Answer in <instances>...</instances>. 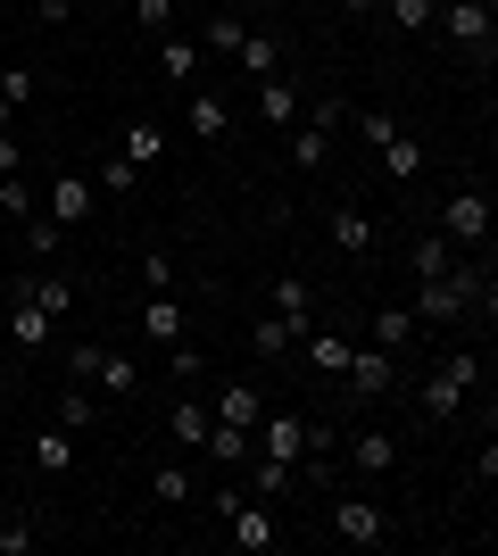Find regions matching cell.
<instances>
[{
  "label": "cell",
  "mask_w": 498,
  "mask_h": 556,
  "mask_svg": "<svg viewBox=\"0 0 498 556\" xmlns=\"http://www.w3.org/2000/svg\"><path fill=\"white\" fill-rule=\"evenodd\" d=\"M474 307H490V266H449V275H432L424 291H416V316L424 325H457V316H474Z\"/></svg>",
  "instance_id": "obj_1"
},
{
  "label": "cell",
  "mask_w": 498,
  "mask_h": 556,
  "mask_svg": "<svg viewBox=\"0 0 498 556\" xmlns=\"http://www.w3.org/2000/svg\"><path fill=\"white\" fill-rule=\"evenodd\" d=\"M482 382V349H457V357H440V366H432V382L416 399H424V416L432 424H449L457 407H465V391H474Z\"/></svg>",
  "instance_id": "obj_2"
},
{
  "label": "cell",
  "mask_w": 498,
  "mask_h": 556,
  "mask_svg": "<svg viewBox=\"0 0 498 556\" xmlns=\"http://www.w3.org/2000/svg\"><path fill=\"white\" fill-rule=\"evenodd\" d=\"M440 34H449L457 50H465V59H482V67H490V42H498V17H490V0H440Z\"/></svg>",
  "instance_id": "obj_3"
},
{
  "label": "cell",
  "mask_w": 498,
  "mask_h": 556,
  "mask_svg": "<svg viewBox=\"0 0 498 556\" xmlns=\"http://www.w3.org/2000/svg\"><path fill=\"white\" fill-rule=\"evenodd\" d=\"M225 540H233L241 556H266V548H283V523H274V498H241V507L225 515Z\"/></svg>",
  "instance_id": "obj_4"
},
{
  "label": "cell",
  "mask_w": 498,
  "mask_h": 556,
  "mask_svg": "<svg viewBox=\"0 0 498 556\" xmlns=\"http://www.w3.org/2000/svg\"><path fill=\"white\" fill-rule=\"evenodd\" d=\"M440 241H449V250H482V241H490V200H482V191H457L449 208H440Z\"/></svg>",
  "instance_id": "obj_5"
},
{
  "label": "cell",
  "mask_w": 498,
  "mask_h": 556,
  "mask_svg": "<svg viewBox=\"0 0 498 556\" xmlns=\"http://www.w3.org/2000/svg\"><path fill=\"white\" fill-rule=\"evenodd\" d=\"M341 382H349L357 399H382L391 382H399V357H391V349H374V341H357L349 366H341Z\"/></svg>",
  "instance_id": "obj_6"
},
{
  "label": "cell",
  "mask_w": 498,
  "mask_h": 556,
  "mask_svg": "<svg viewBox=\"0 0 498 556\" xmlns=\"http://www.w3.org/2000/svg\"><path fill=\"white\" fill-rule=\"evenodd\" d=\"M250 441H258V457H283V465H299V448H308V424L291 416V407H266V416L250 424Z\"/></svg>",
  "instance_id": "obj_7"
},
{
  "label": "cell",
  "mask_w": 498,
  "mask_h": 556,
  "mask_svg": "<svg viewBox=\"0 0 498 556\" xmlns=\"http://www.w3.org/2000/svg\"><path fill=\"white\" fill-rule=\"evenodd\" d=\"M332 532L349 540V548H382V540H391V515H382L374 498H341V507H332Z\"/></svg>",
  "instance_id": "obj_8"
},
{
  "label": "cell",
  "mask_w": 498,
  "mask_h": 556,
  "mask_svg": "<svg viewBox=\"0 0 498 556\" xmlns=\"http://www.w3.org/2000/svg\"><path fill=\"white\" fill-rule=\"evenodd\" d=\"M258 416H266V382H225V391H216V424H241V432H250Z\"/></svg>",
  "instance_id": "obj_9"
},
{
  "label": "cell",
  "mask_w": 498,
  "mask_h": 556,
  "mask_svg": "<svg viewBox=\"0 0 498 556\" xmlns=\"http://www.w3.org/2000/svg\"><path fill=\"white\" fill-rule=\"evenodd\" d=\"M42 200H50L42 216H59V225H67V232L84 225V216H92V184H84V175H59V184H50Z\"/></svg>",
  "instance_id": "obj_10"
},
{
  "label": "cell",
  "mask_w": 498,
  "mask_h": 556,
  "mask_svg": "<svg viewBox=\"0 0 498 556\" xmlns=\"http://www.w3.org/2000/svg\"><path fill=\"white\" fill-rule=\"evenodd\" d=\"M349 349H357L349 332H316V325L299 332V357H308L316 374H332V382H341V366H349Z\"/></svg>",
  "instance_id": "obj_11"
},
{
  "label": "cell",
  "mask_w": 498,
  "mask_h": 556,
  "mask_svg": "<svg viewBox=\"0 0 498 556\" xmlns=\"http://www.w3.org/2000/svg\"><path fill=\"white\" fill-rule=\"evenodd\" d=\"M158 75L166 84H200V42H191V34H158Z\"/></svg>",
  "instance_id": "obj_12"
},
{
  "label": "cell",
  "mask_w": 498,
  "mask_h": 556,
  "mask_svg": "<svg viewBox=\"0 0 498 556\" xmlns=\"http://www.w3.org/2000/svg\"><path fill=\"white\" fill-rule=\"evenodd\" d=\"M258 116L266 125H299V84H291V75H258Z\"/></svg>",
  "instance_id": "obj_13"
},
{
  "label": "cell",
  "mask_w": 498,
  "mask_h": 556,
  "mask_svg": "<svg viewBox=\"0 0 498 556\" xmlns=\"http://www.w3.org/2000/svg\"><path fill=\"white\" fill-rule=\"evenodd\" d=\"M299 332H308V325H291V316H258V325H250V357L274 366L283 349H299Z\"/></svg>",
  "instance_id": "obj_14"
},
{
  "label": "cell",
  "mask_w": 498,
  "mask_h": 556,
  "mask_svg": "<svg viewBox=\"0 0 498 556\" xmlns=\"http://www.w3.org/2000/svg\"><path fill=\"white\" fill-rule=\"evenodd\" d=\"M17 300H34L50 325H59V316L75 307V282H67V275H25V282H17Z\"/></svg>",
  "instance_id": "obj_15"
},
{
  "label": "cell",
  "mask_w": 498,
  "mask_h": 556,
  "mask_svg": "<svg viewBox=\"0 0 498 556\" xmlns=\"http://www.w3.org/2000/svg\"><path fill=\"white\" fill-rule=\"evenodd\" d=\"M241 34H250V25H241L233 9H216V17L200 25V34H191V42H200V59H233V50H241Z\"/></svg>",
  "instance_id": "obj_16"
},
{
  "label": "cell",
  "mask_w": 498,
  "mask_h": 556,
  "mask_svg": "<svg viewBox=\"0 0 498 556\" xmlns=\"http://www.w3.org/2000/svg\"><path fill=\"white\" fill-rule=\"evenodd\" d=\"M200 448H208L216 465H250V457H258V441H250L241 424H216V416H208V441H200Z\"/></svg>",
  "instance_id": "obj_17"
},
{
  "label": "cell",
  "mask_w": 498,
  "mask_h": 556,
  "mask_svg": "<svg viewBox=\"0 0 498 556\" xmlns=\"http://www.w3.org/2000/svg\"><path fill=\"white\" fill-rule=\"evenodd\" d=\"M382 175H391V184H416V175H424V141L391 134V141H382Z\"/></svg>",
  "instance_id": "obj_18"
},
{
  "label": "cell",
  "mask_w": 498,
  "mask_h": 556,
  "mask_svg": "<svg viewBox=\"0 0 498 556\" xmlns=\"http://www.w3.org/2000/svg\"><path fill=\"white\" fill-rule=\"evenodd\" d=\"M92 382H100V391H117V399H133V391H142V366H133V357H125V349H100V366H92Z\"/></svg>",
  "instance_id": "obj_19"
},
{
  "label": "cell",
  "mask_w": 498,
  "mask_h": 556,
  "mask_svg": "<svg viewBox=\"0 0 498 556\" xmlns=\"http://www.w3.org/2000/svg\"><path fill=\"white\" fill-rule=\"evenodd\" d=\"M366 341H374V349H391V357H399V349L416 341V316H407V307H374V325H366Z\"/></svg>",
  "instance_id": "obj_20"
},
{
  "label": "cell",
  "mask_w": 498,
  "mask_h": 556,
  "mask_svg": "<svg viewBox=\"0 0 498 556\" xmlns=\"http://www.w3.org/2000/svg\"><path fill=\"white\" fill-rule=\"evenodd\" d=\"M34 465H42V473H67L75 465V432L67 424H42V432H34Z\"/></svg>",
  "instance_id": "obj_21"
},
{
  "label": "cell",
  "mask_w": 498,
  "mask_h": 556,
  "mask_svg": "<svg viewBox=\"0 0 498 556\" xmlns=\"http://www.w3.org/2000/svg\"><path fill=\"white\" fill-rule=\"evenodd\" d=\"M349 465H357V473H391V465H399V441H391V432H357Z\"/></svg>",
  "instance_id": "obj_22"
},
{
  "label": "cell",
  "mask_w": 498,
  "mask_h": 556,
  "mask_svg": "<svg viewBox=\"0 0 498 556\" xmlns=\"http://www.w3.org/2000/svg\"><path fill=\"white\" fill-rule=\"evenodd\" d=\"M191 134H208V141L233 134V109H225L216 92H200V84H191Z\"/></svg>",
  "instance_id": "obj_23"
},
{
  "label": "cell",
  "mask_w": 498,
  "mask_h": 556,
  "mask_svg": "<svg viewBox=\"0 0 498 556\" xmlns=\"http://www.w3.org/2000/svg\"><path fill=\"white\" fill-rule=\"evenodd\" d=\"M142 325H150V341H183V307H175V291H150V307H142Z\"/></svg>",
  "instance_id": "obj_24"
},
{
  "label": "cell",
  "mask_w": 498,
  "mask_h": 556,
  "mask_svg": "<svg viewBox=\"0 0 498 556\" xmlns=\"http://www.w3.org/2000/svg\"><path fill=\"white\" fill-rule=\"evenodd\" d=\"M332 241H341L349 257H366V250H374V216H366V208H332Z\"/></svg>",
  "instance_id": "obj_25"
},
{
  "label": "cell",
  "mask_w": 498,
  "mask_h": 556,
  "mask_svg": "<svg viewBox=\"0 0 498 556\" xmlns=\"http://www.w3.org/2000/svg\"><path fill=\"white\" fill-rule=\"evenodd\" d=\"M274 316H291V325H316V291H308V275H283V282H274Z\"/></svg>",
  "instance_id": "obj_26"
},
{
  "label": "cell",
  "mask_w": 498,
  "mask_h": 556,
  "mask_svg": "<svg viewBox=\"0 0 498 556\" xmlns=\"http://www.w3.org/2000/svg\"><path fill=\"white\" fill-rule=\"evenodd\" d=\"M233 59H241V75H274V67H283V50H274V34H258V25L241 34V50H233Z\"/></svg>",
  "instance_id": "obj_27"
},
{
  "label": "cell",
  "mask_w": 498,
  "mask_h": 556,
  "mask_svg": "<svg viewBox=\"0 0 498 556\" xmlns=\"http://www.w3.org/2000/svg\"><path fill=\"white\" fill-rule=\"evenodd\" d=\"M166 432H175V448H200V441H208V407H200V399H175Z\"/></svg>",
  "instance_id": "obj_28"
},
{
  "label": "cell",
  "mask_w": 498,
  "mask_h": 556,
  "mask_svg": "<svg viewBox=\"0 0 498 556\" xmlns=\"http://www.w3.org/2000/svg\"><path fill=\"white\" fill-rule=\"evenodd\" d=\"M150 498L158 507H191V465H150Z\"/></svg>",
  "instance_id": "obj_29"
},
{
  "label": "cell",
  "mask_w": 498,
  "mask_h": 556,
  "mask_svg": "<svg viewBox=\"0 0 498 556\" xmlns=\"http://www.w3.org/2000/svg\"><path fill=\"white\" fill-rule=\"evenodd\" d=\"M291 473H299V465H283V457H258L241 490H250V498H283V490H291Z\"/></svg>",
  "instance_id": "obj_30"
},
{
  "label": "cell",
  "mask_w": 498,
  "mask_h": 556,
  "mask_svg": "<svg viewBox=\"0 0 498 556\" xmlns=\"http://www.w3.org/2000/svg\"><path fill=\"white\" fill-rule=\"evenodd\" d=\"M25 250H34V257H59V241H67V225H59V216H42V208H34V216H25Z\"/></svg>",
  "instance_id": "obj_31"
},
{
  "label": "cell",
  "mask_w": 498,
  "mask_h": 556,
  "mask_svg": "<svg viewBox=\"0 0 498 556\" xmlns=\"http://www.w3.org/2000/svg\"><path fill=\"white\" fill-rule=\"evenodd\" d=\"M117 150H125L133 166H158V159H166V134H158V125H125V141H117Z\"/></svg>",
  "instance_id": "obj_32"
},
{
  "label": "cell",
  "mask_w": 498,
  "mask_h": 556,
  "mask_svg": "<svg viewBox=\"0 0 498 556\" xmlns=\"http://www.w3.org/2000/svg\"><path fill=\"white\" fill-rule=\"evenodd\" d=\"M382 17L399 25V34H424V25L440 17V0H382Z\"/></svg>",
  "instance_id": "obj_33"
},
{
  "label": "cell",
  "mask_w": 498,
  "mask_h": 556,
  "mask_svg": "<svg viewBox=\"0 0 498 556\" xmlns=\"http://www.w3.org/2000/svg\"><path fill=\"white\" fill-rule=\"evenodd\" d=\"M92 416H100V399H92V382H75V391L59 399V424H67V432H92Z\"/></svg>",
  "instance_id": "obj_34"
},
{
  "label": "cell",
  "mask_w": 498,
  "mask_h": 556,
  "mask_svg": "<svg viewBox=\"0 0 498 556\" xmlns=\"http://www.w3.org/2000/svg\"><path fill=\"white\" fill-rule=\"evenodd\" d=\"M9 332H17V349H42L50 341V316L34 300H17V316H9Z\"/></svg>",
  "instance_id": "obj_35"
},
{
  "label": "cell",
  "mask_w": 498,
  "mask_h": 556,
  "mask_svg": "<svg viewBox=\"0 0 498 556\" xmlns=\"http://www.w3.org/2000/svg\"><path fill=\"white\" fill-rule=\"evenodd\" d=\"M449 266H457V250H449V241H440V232H432V241H416V282L449 275Z\"/></svg>",
  "instance_id": "obj_36"
},
{
  "label": "cell",
  "mask_w": 498,
  "mask_h": 556,
  "mask_svg": "<svg viewBox=\"0 0 498 556\" xmlns=\"http://www.w3.org/2000/svg\"><path fill=\"white\" fill-rule=\"evenodd\" d=\"M0 216H9V225L34 216V184H25V175H0Z\"/></svg>",
  "instance_id": "obj_37"
},
{
  "label": "cell",
  "mask_w": 498,
  "mask_h": 556,
  "mask_svg": "<svg viewBox=\"0 0 498 556\" xmlns=\"http://www.w3.org/2000/svg\"><path fill=\"white\" fill-rule=\"evenodd\" d=\"M34 548H42V532L25 515H0V556H34Z\"/></svg>",
  "instance_id": "obj_38"
},
{
  "label": "cell",
  "mask_w": 498,
  "mask_h": 556,
  "mask_svg": "<svg viewBox=\"0 0 498 556\" xmlns=\"http://www.w3.org/2000/svg\"><path fill=\"white\" fill-rule=\"evenodd\" d=\"M391 134H399V116H391V109H366V116H357V141H366V150H382Z\"/></svg>",
  "instance_id": "obj_39"
},
{
  "label": "cell",
  "mask_w": 498,
  "mask_h": 556,
  "mask_svg": "<svg viewBox=\"0 0 498 556\" xmlns=\"http://www.w3.org/2000/svg\"><path fill=\"white\" fill-rule=\"evenodd\" d=\"M133 184H142V166L125 159V150H117V159H100V191H133Z\"/></svg>",
  "instance_id": "obj_40"
},
{
  "label": "cell",
  "mask_w": 498,
  "mask_h": 556,
  "mask_svg": "<svg viewBox=\"0 0 498 556\" xmlns=\"http://www.w3.org/2000/svg\"><path fill=\"white\" fill-rule=\"evenodd\" d=\"M133 25L142 34H175V0H133Z\"/></svg>",
  "instance_id": "obj_41"
},
{
  "label": "cell",
  "mask_w": 498,
  "mask_h": 556,
  "mask_svg": "<svg viewBox=\"0 0 498 556\" xmlns=\"http://www.w3.org/2000/svg\"><path fill=\"white\" fill-rule=\"evenodd\" d=\"M25 100H34V67H9L0 75V109H25Z\"/></svg>",
  "instance_id": "obj_42"
},
{
  "label": "cell",
  "mask_w": 498,
  "mask_h": 556,
  "mask_svg": "<svg viewBox=\"0 0 498 556\" xmlns=\"http://www.w3.org/2000/svg\"><path fill=\"white\" fill-rule=\"evenodd\" d=\"M92 366H100V341H75L67 349V382H92Z\"/></svg>",
  "instance_id": "obj_43"
},
{
  "label": "cell",
  "mask_w": 498,
  "mask_h": 556,
  "mask_svg": "<svg viewBox=\"0 0 498 556\" xmlns=\"http://www.w3.org/2000/svg\"><path fill=\"white\" fill-rule=\"evenodd\" d=\"M142 282H150V291H175V266H166V250L142 257Z\"/></svg>",
  "instance_id": "obj_44"
},
{
  "label": "cell",
  "mask_w": 498,
  "mask_h": 556,
  "mask_svg": "<svg viewBox=\"0 0 498 556\" xmlns=\"http://www.w3.org/2000/svg\"><path fill=\"white\" fill-rule=\"evenodd\" d=\"M34 17H42V25H67V17H75V0H34Z\"/></svg>",
  "instance_id": "obj_45"
},
{
  "label": "cell",
  "mask_w": 498,
  "mask_h": 556,
  "mask_svg": "<svg viewBox=\"0 0 498 556\" xmlns=\"http://www.w3.org/2000/svg\"><path fill=\"white\" fill-rule=\"evenodd\" d=\"M0 175H25V166H17V141H9V134H0Z\"/></svg>",
  "instance_id": "obj_46"
},
{
  "label": "cell",
  "mask_w": 498,
  "mask_h": 556,
  "mask_svg": "<svg viewBox=\"0 0 498 556\" xmlns=\"http://www.w3.org/2000/svg\"><path fill=\"white\" fill-rule=\"evenodd\" d=\"M341 9H349V17H382V0H341Z\"/></svg>",
  "instance_id": "obj_47"
},
{
  "label": "cell",
  "mask_w": 498,
  "mask_h": 556,
  "mask_svg": "<svg viewBox=\"0 0 498 556\" xmlns=\"http://www.w3.org/2000/svg\"><path fill=\"white\" fill-rule=\"evenodd\" d=\"M0 515H17V507H9V490H0Z\"/></svg>",
  "instance_id": "obj_48"
}]
</instances>
